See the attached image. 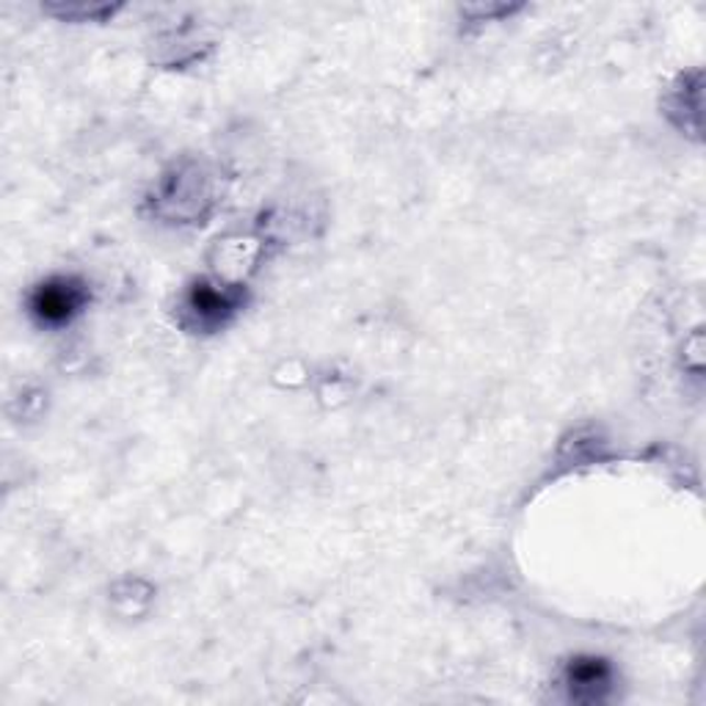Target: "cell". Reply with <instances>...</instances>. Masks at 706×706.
<instances>
[{
    "label": "cell",
    "mask_w": 706,
    "mask_h": 706,
    "mask_svg": "<svg viewBox=\"0 0 706 706\" xmlns=\"http://www.w3.org/2000/svg\"><path fill=\"white\" fill-rule=\"evenodd\" d=\"M83 304L86 290L75 279H51L31 295V312L36 321L47 323V326H61V323L72 321Z\"/></svg>",
    "instance_id": "cell-1"
},
{
    "label": "cell",
    "mask_w": 706,
    "mask_h": 706,
    "mask_svg": "<svg viewBox=\"0 0 706 706\" xmlns=\"http://www.w3.org/2000/svg\"><path fill=\"white\" fill-rule=\"evenodd\" d=\"M238 306V299L226 290L213 288V284L202 282L193 284V290L188 293V310L204 323V326H215V323H224L226 317L235 312Z\"/></svg>",
    "instance_id": "cell-2"
},
{
    "label": "cell",
    "mask_w": 706,
    "mask_h": 706,
    "mask_svg": "<svg viewBox=\"0 0 706 706\" xmlns=\"http://www.w3.org/2000/svg\"><path fill=\"white\" fill-rule=\"evenodd\" d=\"M607 682V665L602 660H576L571 665V687L580 690H599Z\"/></svg>",
    "instance_id": "cell-3"
}]
</instances>
